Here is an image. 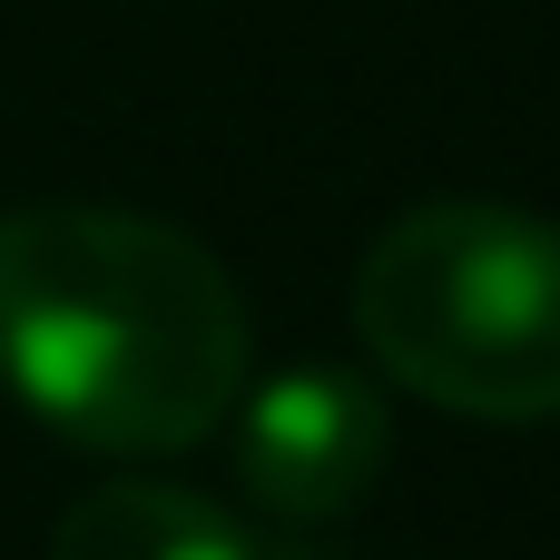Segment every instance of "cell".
Here are the masks:
<instances>
[{
  "instance_id": "2",
  "label": "cell",
  "mask_w": 560,
  "mask_h": 560,
  "mask_svg": "<svg viewBox=\"0 0 560 560\" xmlns=\"http://www.w3.org/2000/svg\"><path fill=\"white\" fill-rule=\"evenodd\" d=\"M354 335L404 394L463 423H551L560 226L502 197H433L394 217L354 266Z\"/></svg>"
},
{
  "instance_id": "3",
  "label": "cell",
  "mask_w": 560,
  "mask_h": 560,
  "mask_svg": "<svg viewBox=\"0 0 560 560\" xmlns=\"http://www.w3.org/2000/svg\"><path fill=\"white\" fill-rule=\"evenodd\" d=\"M394 453V413L374 384L335 374V364H295L276 384L236 394V482L276 512V522H325L354 512L374 492Z\"/></svg>"
},
{
  "instance_id": "1",
  "label": "cell",
  "mask_w": 560,
  "mask_h": 560,
  "mask_svg": "<svg viewBox=\"0 0 560 560\" xmlns=\"http://www.w3.org/2000/svg\"><path fill=\"white\" fill-rule=\"evenodd\" d=\"M0 384L59 443L187 453L246 394L236 276L128 207L0 217Z\"/></svg>"
},
{
  "instance_id": "4",
  "label": "cell",
  "mask_w": 560,
  "mask_h": 560,
  "mask_svg": "<svg viewBox=\"0 0 560 560\" xmlns=\"http://www.w3.org/2000/svg\"><path fill=\"white\" fill-rule=\"evenodd\" d=\"M49 560H256L246 522L177 482H98L59 512Z\"/></svg>"
}]
</instances>
